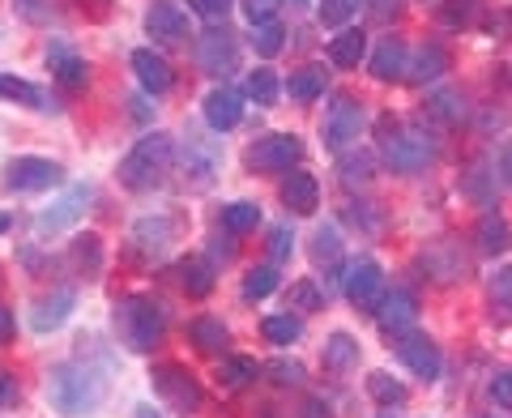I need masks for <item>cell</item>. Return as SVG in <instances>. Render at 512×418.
Wrapping results in <instances>:
<instances>
[{
	"mask_svg": "<svg viewBox=\"0 0 512 418\" xmlns=\"http://www.w3.org/2000/svg\"><path fill=\"white\" fill-rule=\"evenodd\" d=\"M103 397H107V380H103V372H94L86 363H60L52 380H47V401L69 418L90 414Z\"/></svg>",
	"mask_w": 512,
	"mask_h": 418,
	"instance_id": "obj_1",
	"label": "cell"
},
{
	"mask_svg": "<svg viewBox=\"0 0 512 418\" xmlns=\"http://www.w3.org/2000/svg\"><path fill=\"white\" fill-rule=\"evenodd\" d=\"M436 137L419 124H393V120H380V158L389 163L397 175H414L423 171L431 158H436Z\"/></svg>",
	"mask_w": 512,
	"mask_h": 418,
	"instance_id": "obj_2",
	"label": "cell"
},
{
	"mask_svg": "<svg viewBox=\"0 0 512 418\" xmlns=\"http://www.w3.org/2000/svg\"><path fill=\"white\" fill-rule=\"evenodd\" d=\"M111 320H116L120 342L128 350H137V355H150V350L163 342V333H167V312L146 295H124L116 303V316Z\"/></svg>",
	"mask_w": 512,
	"mask_h": 418,
	"instance_id": "obj_3",
	"label": "cell"
},
{
	"mask_svg": "<svg viewBox=\"0 0 512 418\" xmlns=\"http://www.w3.org/2000/svg\"><path fill=\"white\" fill-rule=\"evenodd\" d=\"M171 158H175V141L167 133H150V137H141L133 150L124 154V163H120V184L124 188H133V192H150L167 180V171H171Z\"/></svg>",
	"mask_w": 512,
	"mask_h": 418,
	"instance_id": "obj_4",
	"label": "cell"
},
{
	"mask_svg": "<svg viewBox=\"0 0 512 418\" xmlns=\"http://www.w3.org/2000/svg\"><path fill=\"white\" fill-rule=\"evenodd\" d=\"M150 380H154V393L163 397L175 414H197L201 410V384H197V376H192L188 367L158 363L150 372Z\"/></svg>",
	"mask_w": 512,
	"mask_h": 418,
	"instance_id": "obj_5",
	"label": "cell"
},
{
	"mask_svg": "<svg viewBox=\"0 0 512 418\" xmlns=\"http://www.w3.org/2000/svg\"><path fill=\"white\" fill-rule=\"evenodd\" d=\"M5 184L13 192H47V188H60L64 184V167L52 163V158H39V154H22L5 167Z\"/></svg>",
	"mask_w": 512,
	"mask_h": 418,
	"instance_id": "obj_6",
	"label": "cell"
},
{
	"mask_svg": "<svg viewBox=\"0 0 512 418\" xmlns=\"http://www.w3.org/2000/svg\"><path fill=\"white\" fill-rule=\"evenodd\" d=\"M363 133V103H355L350 94H338L333 107L325 111V124H320V137H325V146L333 154H342L350 141H359Z\"/></svg>",
	"mask_w": 512,
	"mask_h": 418,
	"instance_id": "obj_7",
	"label": "cell"
},
{
	"mask_svg": "<svg viewBox=\"0 0 512 418\" xmlns=\"http://www.w3.org/2000/svg\"><path fill=\"white\" fill-rule=\"evenodd\" d=\"M299 158H303V141L295 133H269L261 141H252L248 167L252 171H269V175H282V171H291Z\"/></svg>",
	"mask_w": 512,
	"mask_h": 418,
	"instance_id": "obj_8",
	"label": "cell"
},
{
	"mask_svg": "<svg viewBox=\"0 0 512 418\" xmlns=\"http://www.w3.org/2000/svg\"><path fill=\"white\" fill-rule=\"evenodd\" d=\"M342 291L346 299L363 312H376L380 299H384V269L372 261V256H359V261L346 265V278H342Z\"/></svg>",
	"mask_w": 512,
	"mask_h": 418,
	"instance_id": "obj_9",
	"label": "cell"
},
{
	"mask_svg": "<svg viewBox=\"0 0 512 418\" xmlns=\"http://www.w3.org/2000/svg\"><path fill=\"white\" fill-rule=\"evenodd\" d=\"M146 35L154 43H188L192 39V30H188V13L180 5H171V0H154V5L146 9Z\"/></svg>",
	"mask_w": 512,
	"mask_h": 418,
	"instance_id": "obj_10",
	"label": "cell"
},
{
	"mask_svg": "<svg viewBox=\"0 0 512 418\" xmlns=\"http://www.w3.org/2000/svg\"><path fill=\"white\" fill-rule=\"evenodd\" d=\"M397 355H402V363L410 367L419 380H440L444 372V359H440V346L431 342V337L423 333H406V337H397Z\"/></svg>",
	"mask_w": 512,
	"mask_h": 418,
	"instance_id": "obj_11",
	"label": "cell"
},
{
	"mask_svg": "<svg viewBox=\"0 0 512 418\" xmlns=\"http://www.w3.org/2000/svg\"><path fill=\"white\" fill-rule=\"evenodd\" d=\"M235 35L227 26H210L201 35V43H197V60H201V69L210 73V77H227L231 69H235Z\"/></svg>",
	"mask_w": 512,
	"mask_h": 418,
	"instance_id": "obj_12",
	"label": "cell"
},
{
	"mask_svg": "<svg viewBox=\"0 0 512 418\" xmlns=\"http://www.w3.org/2000/svg\"><path fill=\"white\" fill-rule=\"evenodd\" d=\"M414 320H419V303H414L410 291H384L380 308H376V325L389 337H406L414 333Z\"/></svg>",
	"mask_w": 512,
	"mask_h": 418,
	"instance_id": "obj_13",
	"label": "cell"
},
{
	"mask_svg": "<svg viewBox=\"0 0 512 418\" xmlns=\"http://www.w3.org/2000/svg\"><path fill=\"white\" fill-rule=\"evenodd\" d=\"M47 69H52V77L56 82L69 90V94H77V90H86V82H90V69H86V60L73 52L64 39H52V47H47Z\"/></svg>",
	"mask_w": 512,
	"mask_h": 418,
	"instance_id": "obj_14",
	"label": "cell"
},
{
	"mask_svg": "<svg viewBox=\"0 0 512 418\" xmlns=\"http://www.w3.org/2000/svg\"><path fill=\"white\" fill-rule=\"evenodd\" d=\"M423 269H427V278H436L440 286H448V282H457L461 273H466V256H461V248L453 244V239H440V244H431L423 252Z\"/></svg>",
	"mask_w": 512,
	"mask_h": 418,
	"instance_id": "obj_15",
	"label": "cell"
},
{
	"mask_svg": "<svg viewBox=\"0 0 512 418\" xmlns=\"http://www.w3.org/2000/svg\"><path fill=\"white\" fill-rule=\"evenodd\" d=\"M239 120H244V99H239L235 90L218 86L205 94V124L214 128V133H227V128H235Z\"/></svg>",
	"mask_w": 512,
	"mask_h": 418,
	"instance_id": "obj_16",
	"label": "cell"
},
{
	"mask_svg": "<svg viewBox=\"0 0 512 418\" xmlns=\"http://www.w3.org/2000/svg\"><path fill=\"white\" fill-rule=\"evenodd\" d=\"M282 205L291 209V214H316V205H320V184H316V175L308 171H291L282 180Z\"/></svg>",
	"mask_w": 512,
	"mask_h": 418,
	"instance_id": "obj_17",
	"label": "cell"
},
{
	"mask_svg": "<svg viewBox=\"0 0 512 418\" xmlns=\"http://www.w3.org/2000/svg\"><path fill=\"white\" fill-rule=\"evenodd\" d=\"M410 73V52L402 39H380L376 56H372V77L376 82H402Z\"/></svg>",
	"mask_w": 512,
	"mask_h": 418,
	"instance_id": "obj_18",
	"label": "cell"
},
{
	"mask_svg": "<svg viewBox=\"0 0 512 418\" xmlns=\"http://www.w3.org/2000/svg\"><path fill=\"white\" fill-rule=\"evenodd\" d=\"M73 303H77V295H73V291H52V295L35 299V308H30V325H35L39 333H52V329H60L64 320H69Z\"/></svg>",
	"mask_w": 512,
	"mask_h": 418,
	"instance_id": "obj_19",
	"label": "cell"
},
{
	"mask_svg": "<svg viewBox=\"0 0 512 418\" xmlns=\"http://www.w3.org/2000/svg\"><path fill=\"white\" fill-rule=\"evenodd\" d=\"M133 73L150 94H167L171 90V64L158 56L154 47H137L133 52Z\"/></svg>",
	"mask_w": 512,
	"mask_h": 418,
	"instance_id": "obj_20",
	"label": "cell"
},
{
	"mask_svg": "<svg viewBox=\"0 0 512 418\" xmlns=\"http://www.w3.org/2000/svg\"><path fill=\"white\" fill-rule=\"evenodd\" d=\"M448 73V52L440 43H423L419 52H414V64H410V82H419V86H427V82H440V77Z\"/></svg>",
	"mask_w": 512,
	"mask_h": 418,
	"instance_id": "obj_21",
	"label": "cell"
},
{
	"mask_svg": "<svg viewBox=\"0 0 512 418\" xmlns=\"http://www.w3.org/2000/svg\"><path fill=\"white\" fill-rule=\"evenodd\" d=\"M86 201H90V184H77L60 205H52L47 214H39V231H60V227H69V222L86 209Z\"/></svg>",
	"mask_w": 512,
	"mask_h": 418,
	"instance_id": "obj_22",
	"label": "cell"
},
{
	"mask_svg": "<svg viewBox=\"0 0 512 418\" xmlns=\"http://www.w3.org/2000/svg\"><path fill=\"white\" fill-rule=\"evenodd\" d=\"M474 244L483 248L487 256H495V252H504L508 244H512V227H508V218L504 214H483L478 218V227H474Z\"/></svg>",
	"mask_w": 512,
	"mask_h": 418,
	"instance_id": "obj_23",
	"label": "cell"
},
{
	"mask_svg": "<svg viewBox=\"0 0 512 418\" xmlns=\"http://www.w3.org/2000/svg\"><path fill=\"white\" fill-rule=\"evenodd\" d=\"M175 278H180V291H184L188 299H205V295L214 291V269H210V261H201V256H192V261H180Z\"/></svg>",
	"mask_w": 512,
	"mask_h": 418,
	"instance_id": "obj_24",
	"label": "cell"
},
{
	"mask_svg": "<svg viewBox=\"0 0 512 418\" xmlns=\"http://www.w3.org/2000/svg\"><path fill=\"white\" fill-rule=\"evenodd\" d=\"M0 99L22 103V107H35V111H52V107H47V94L35 82L18 77V73H0Z\"/></svg>",
	"mask_w": 512,
	"mask_h": 418,
	"instance_id": "obj_25",
	"label": "cell"
},
{
	"mask_svg": "<svg viewBox=\"0 0 512 418\" xmlns=\"http://www.w3.org/2000/svg\"><path fill=\"white\" fill-rule=\"evenodd\" d=\"M367 56V35L363 30H342L338 39H329V60L338 69H359V60Z\"/></svg>",
	"mask_w": 512,
	"mask_h": 418,
	"instance_id": "obj_26",
	"label": "cell"
},
{
	"mask_svg": "<svg viewBox=\"0 0 512 418\" xmlns=\"http://www.w3.org/2000/svg\"><path fill=\"white\" fill-rule=\"evenodd\" d=\"M69 261L82 278H94V273L103 269V239L99 235H77L69 244Z\"/></svg>",
	"mask_w": 512,
	"mask_h": 418,
	"instance_id": "obj_27",
	"label": "cell"
},
{
	"mask_svg": "<svg viewBox=\"0 0 512 418\" xmlns=\"http://www.w3.org/2000/svg\"><path fill=\"white\" fill-rule=\"evenodd\" d=\"M427 116L440 120V124H448V128L461 124V120L470 116L466 94H461V90H440V94H431V99H427Z\"/></svg>",
	"mask_w": 512,
	"mask_h": 418,
	"instance_id": "obj_28",
	"label": "cell"
},
{
	"mask_svg": "<svg viewBox=\"0 0 512 418\" xmlns=\"http://www.w3.org/2000/svg\"><path fill=\"white\" fill-rule=\"evenodd\" d=\"M188 337L197 350H205V355H218V350L227 346V325H222L218 316H197L188 325Z\"/></svg>",
	"mask_w": 512,
	"mask_h": 418,
	"instance_id": "obj_29",
	"label": "cell"
},
{
	"mask_svg": "<svg viewBox=\"0 0 512 418\" xmlns=\"http://www.w3.org/2000/svg\"><path fill=\"white\" fill-rule=\"evenodd\" d=\"M286 94H291L295 103H316L320 94H325V69H320V64H308V69L291 73V82H286Z\"/></svg>",
	"mask_w": 512,
	"mask_h": 418,
	"instance_id": "obj_30",
	"label": "cell"
},
{
	"mask_svg": "<svg viewBox=\"0 0 512 418\" xmlns=\"http://www.w3.org/2000/svg\"><path fill=\"white\" fill-rule=\"evenodd\" d=\"M133 244H137L141 252H150V256H163L167 244H171V222H167V218H146V222H137Z\"/></svg>",
	"mask_w": 512,
	"mask_h": 418,
	"instance_id": "obj_31",
	"label": "cell"
},
{
	"mask_svg": "<svg viewBox=\"0 0 512 418\" xmlns=\"http://www.w3.org/2000/svg\"><path fill=\"white\" fill-rule=\"evenodd\" d=\"M359 363V342L350 333H333L325 342V367L329 372H346V367Z\"/></svg>",
	"mask_w": 512,
	"mask_h": 418,
	"instance_id": "obj_32",
	"label": "cell"
},
{
	"mask_svg": "<svg viewBox=\"0 0 512 418\" xmlns=\"http://www.w3.org/2000/svg\"><path fill=\"white\" fill-rule=\"evenodd\" d=\"M244 94H248L256 107H274V103H278V94H282L278 73H274V69H256V73H248Z\"/></svg>",
	"mask_w": 512,
	"mask_h": 418,
	"instance_id": "obj_33",
	"label": "cell"
},
{
	"mask_svg": "<svg viewBox=\"0 0 512 418\" xmlns=\"http://www.w3.org/2000/svg\"><path fill=\"white\" fill-rule=\"evenodd\" d=\"M282 43H286V26L278 18H269V22H256L252 26V52L256 56H278L282 52Z\"/></svg>",
	"mask_w": 512,
	"mask_h": 418,
	"instance_id": "obj_34",
	"label": "cell"
},
{
	"mask_svg": "<svg viewBox=\"0 0 512 418\" xmlns=\"http://www.w3.org/2000/svg\"><path fill=\"white\" fill-rule=\"evenodd\" d=\"M299 333H303V325H299L291 312L265 316V320H261V337H265L269 346H291V342H299Z\"/></svg>",
	"mask_w": 512,
	"mask_h": 418,
	"instance_id": "obj_35",
	"label": "cell"
},
{
	"mask_svg": "<svg viewBox=\"0 0 512 418\" xmlns=\"http://www.w3.org/2000/svg\"><path fill=\"white\" fill-rule=\"evenodd\" d=\"M256 222H261V209H256L252 201H231V205H222V227H227L231 235L256 231Z\"/></svg>",
	"mask_w": 512,
	"mask_h": 418,
	"instance_id": "obj_36",
	"label": "cell"
},
{
	"mask_svg": "<svg viewBox=\"0 0 512 418\" xmlns=\"http://www.w3.org/2000/svg\"><path fill=\"white\" fill-rule=\"evenodd\" d=\"M214 167H218V154L214 150H201L197 141H188V150H184V171L197 180V188H205L214 180Z\"/></svg>",
	"mask_w": 512,
	"mask_h": 418,
	"instance_id": "obj_37",
	"label": "cell"
},
{
	"mask_svg": "<svg viewBox=\"0 0 512 418\" xmlns=\"http://www.w3.org/2000/svg\"><path fill=\"white\" fill-rule=\"evenodd\" d=\"M325 308V291L312 278L291 282V295H286V312H320Z\"/></svg>",
	"mask_w": 512,
	"mask_h": 418,
	"instance_id": "obj_38",
	"label": "cell"
},
{
	"mask_svg": "<svg viewBox=\"0 0 512 418\" xmlns=\"http://www.w3.org/2000/svg\"><path fill=\"white\" fill-rule=\"evenodd\" d=\"M312 261L325 265V269H333L342 261V235H338V227H320L312 235Z\"/></svg>",
	"mask_w": 512,
	"mask_h": 418,
	"instance_id": "obj_39",
	"label": "cell"
},
{
	"mask_svg": "<svg viewBox=\"0 0 512 418\" xmlns=\"http://www.w3.org/2000/svg\"><path fill=\"white\" fill-rule=\"evenodd\" d=\"M256 376H261V367H256V359H227L218 367V384L222 389H244V384H252Z\"/></svg>",
	"mask_w": 512,
	"mask_h": 418,
	"instance_id": "obj_40",
	"label": "cell"
},
{
	"mask_svg": "<svg viewBox=\"0 0 512 418\" xmlns=\"http://www.w3.org/2000/svg\"><path fill=\"white\" fill-rule=\"evenodd\" d=\"M342 184L346 188H363V184H372V171H376V158L372 154H342Z\"/></svg>",
	"mask_w": 512,
	"mask_h": 418,
	"instance_id": "obj_41",
	"label": "cell"
},
{
	"mask_svg": "<svg viewBox=\"0 0 512 418\" xmlns=\"http://www.w3.org/2000/svg\"><path fill=\"white\" fill-rule=\"evenodd\" d=\"M278 291V265H256L248 269V278H244V299L256 303V299H269Z\"/></svg>",
	"mask_w": 512,
	"mask_h": 418,
	"instance_id": "obj_42",
	"label": "cell"
},
{
	"mask_svg": "<svg viewBox=\"0 0 512 418\" xmlns=\"http://www.w3.org/2000/svg\"><path fill=\"white\" fill-rule=\"evenodd\" d=\"M367 393H372L380 406H402V401H406V384L393 380L389 372H372V376H367Z\"/></svg>",
	"mask_w": 512,
	"mask_h": 418,
	"instance_id": "obj_43",
	"label": "cell"
},
{
	"mask_svg": "<svg viewBox=\"0 0 512 418\" xmlns=\"http://www.w3.org/2000/svg\"><path fill=\"white\" fill-rule=\"evenodd\" d=\"M355 9H359V0H320L316 18H320V26H346Z\"/></svg>",
	"mask_w": 512,
	"mask_h": 418,
	"instance_id": "obj_44",
	"label": "cell"
},
{
	"mask_svg": "<svg viewBox=\"0 0 512 418\" xmlns=\"http://www.w3.org/2000/svg\"><path fill=\"white\" fill-rule=\"evenodd\" d=\"M474 9H478V0H444V5H440V13H436V18L444 22V26H466L470 18H474Z\"/></svg>",
	"mask_w": 512,
	"mask_h": 418,
	"instance_id": "obj_45",
	"label": "cell"
},
{
	"mask_svg": "<svg viewBox=\"0 0 512 418\" xmlns=\"http://www.w3.org/2000/svg\"><path fill=\"white\" fill-rule=\"evenodd\" d=\"M487 295H491V303H500V308H512V265L495 269V278L487 282Z\"/></svg>",
	"mask_w": 512,
	"mask_h": 418,
	"instance_id": "obj_46",
	"label": "cell"
},
{
	"mask_svg": "<svg viewBox=\"0 0 512 418\" xmlns=\"http://www.w3.org/2000/svg\"><path fill=\"white\" fill-rule=\"evenodd\" d=\"M13 9H18L30 26H43L52 18V0H13Z\"/></svg>",
	"mask_w": 512,
	"mask_h": 418,
	"instance_id": "obj_47",
	"label": "cell"
},
{
	"mask_svg": "<svg viewBox=\"0 0 512 418\" xmlns=\"http://www.w3.org/2000/svg\"><path fill=\"white\" fill-rule=\"evenodd\" d=\"M291 244H295V235L286 231V227H274V231H269V265L286 261V256H291Z\"/></svg>",
	"mask_w": 512,
	"mask_h": 418,
	"instance_id": "obj_48",
	"label": "cell"
},
{
	"mask_svg": "<svg viewBox=\"0 0 512 418\" xmlns=\"http://www.w3.org/2000/svg\"><path fill=\"white\" fill-rule=\"evenodd\" d=\"M269 376H274V384H282V389H295V384H303V367L299 363H269Z\"/></svg>",
	"mask_w": 512,
	"mask_h": 418,
	"instance_id": "obj_49",
	"label": "cell"
},
{
	"mask_svg": "<svg viewBox=\"0 0 512 418\" xmlns=\"http://www.w3.org/2000/svg\"><path fill=\"white\" fill-rule=\"evenodd\" d=\"M491 397H495V406L512 410V367H504V372H495V380H491Z\"/></svg>",
	"mask_w": 512,
	"mask_h": 418,
	"instance_id": "obj_50",
	"label": "cell"
},
{
	"mask_svg": "<svg viewBox=\"0 0 512 418\" xmlns=\"http://www.w3.org/2000/svg\"><path fill=\"white\" fill-rule=\"evenodd\" d=\"M278 9V0H244V18L256 26V22H269Z\"/></svg>",
	"mask_w": 512,
	"mask_h": 418,
	"instance_id": "obj_51",
	"label": "cell"
},
{
	"mask_svg": "<svg viewBox=\"0 0 512 418\" xmlns=\"http://www.w3.org/2000/svg\"><path fill=\"white\" fill-rule=\"evenodd\" d=\"M192 9L201 13V18H222V13L231 9V0H188Z\"/></svg>",
	"mask_w": 512,
	"mask_h": 418,
	"instance_id": "obj_52",
	"label": "cell"
},
{
	"mask_svg": "<svg viewBox=\"0 0 512 418\" xmlns=\"http://www.w3.org/2000/svg\"><path fill=\"white\" fill-rule=\"evenodd\" d=\"M402 13V0H372V18L376 22H389V18H397Z\"/></svg>",
	"mask_w": 512,
	"mask_h": 418,
	"instance_id": "obj_53",
	"label": "cell"
},
{
	"mask_svg": "<svg viewBox=\"0 0 512 418\" xmlns=\"http://www.w3.org/2000/svg\"><path fill=\"white\" fill-rule=\"evenodd\" d=\"M9 337H13V312L0 303V342H9Z\"/></svg>",
	"mask_w": 512,
	"mask_h": 418,
	"instance_id": "obj_54",
	"label": "cell"
},
{
	"mask_svg": "<svg viewBox=\"0 0 512 418\" xmlns=\"http://www.w3.org/2000/svg\"><path fill=\"white\" fill-rule=\"evenodd\" d=\"M500 175H504V184L512 188V141H508L504 154H500Z\"/></svg>",
	"mask_w": 512,
	"mask_h": 418,
	"instance_id": "obj_55",
	"label": "cell"
},
{
	"mask_svg": "<svg viewBox=\"0 0 512 418\" xmlns=\"http://www.w3.org/2000/svg\"><path fill=\"white\" fill-rule=\"evenodd\" d=\"M299 418H329L325 401H308V406H303V414H299Z\"/></svg>",
	"mask_w": 512,
	"mask_h": 418,
	"instance_id": "obj_56",
	"label": "cell"
},
{
	"mask_svg": "<svg viewBox=\"0 0 512 418\" xmlns=\"http://www.w3.org/2000/svg\"><path fill=\"white\" fill-rule=\"evenodd\" d=\"M13 397V380L5 376V372H0V406H5V401Z\"/></svg>",
	"mask_w": 512,
	"mask_h": 418,
	"instance_id": "obj_57",
	"label": "cell"
},
{
	"mask_svg": "<svg viewBox=\"0 0 512 418\" xmlns=\"http://www.w3.org/2000/svg\"><path fill=\"white\" fill-rule=\"evenodd\" d=\"M137 418H163V414H158L154 406H137Z\"/></svg>",
	"mask_w": 512,
	"mask_h": 418,
	"instance_id": "obj_58",
	"label": "cell"
},
{
	"mask_svg": "<svg viewBox=\"0 0 512 418\" xmlns=\"http://www.w3.org/2000/svg\"><path fill=\"white\" fill-rule=\"evenodd\" d=\"M9 227H13V218H9V214H0V235H5Z\"/></svg>",
	"mask_w": 512,
	"mask_h": 418,
	"instance_id": "obj_59",
	"label": "cell"
},
{
	"mask_svg": "<svg viewBox=\"0 0 512 418\" xmlns=\"http://www.w3.org/2000/svg\"><path fill=\"white\" fill-rule=\"evenodd\" d=\"M295 5H303V0H295Z\"/></svg>",
	"mask_w": 512,
	"mask_h": 418,
	"instance_id": "obj_60",
	"label": "cell"
},
{
	"mask_svg": "<svg viewBox=\"0 0 512 418\" xmlns=\"http://www.w3.org/2000/svg\"><path fill=\"white\" fill-rule=\"evenodd\" d=\"M384 418H389V414H384Z\"/></svg>",
	"mask_w": 512,
	"mask_h": 418,
	"instance_id": "obj_61",
	"label": "cell"
}]
</instances>
